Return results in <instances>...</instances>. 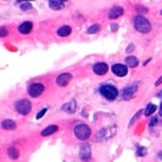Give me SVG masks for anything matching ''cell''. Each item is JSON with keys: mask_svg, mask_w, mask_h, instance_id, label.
I'll list each match as a JSON object with an SVG mask.
<instances>
[{"mask_svg": "<svg viewBox=\"0 0 162 162\" xmlns=\"http://www.w3.org/2000/svg\"><path fill=\"white\" fill-rule=\"evenodd\" d=\"M72 76L70 73H61L57 78H56V84L60 85V87H65L70 83V80H71Z\"/></svg>", "mask_w": 162, "mask_h": 162, "instance_id": "8", "label": "cell"}, {"mask_svg": "<svg viewBox=\"0 0 162 162\" xmlns=\"http://www.w3.org/2000/svg\"><path fill=\"white\" fill-rule=\"evenodd\" d=\"M63 3L62 1H49V6L52 9V10H61L63 7Z\"/></svg>", "mask_w": 162, "mask_h": 162, "instance_id": "19", "label": "cell"}, {"mask_svg": "<svg viewBox=\"0 0 162 162\" xmlns=\"http://www.w3.org/2000/svg\"><path fill=\"white\" fill-rule=\"evenodd\" d=\"M161 13H162V11H161Z\"/></svg>", "mask_w": 162, "mask_h": 162, "instance_id": "31", "label": "cell"}, {"mask_svg": "<svg viewBox=\"0 0 162 162\" xmlns=\"http://www.w3.org/2000/svg\"><path fill=\"white\" fill-rule=\"evenodd\" d=\"M100 94L107 100H113L118 95V90L112 84H104L100 87Z\"/></svg>", "mask_w": 162, "mask_h": 162, "instance_id": "2", "label": "cell"}, {"mask_svg": "<svg viewBox=\"0 0 162 162\" xmlns=\"http://www.w3.org/2000/svg\"><path fill=\"white\" fill-rule=\"evenodd\" d=\"M122 15H123V9L121 6H113L109 12L110 18H117V17L122 16Z\"/></svg>", "mask_w": 162, "mask_h": 162, "instance_id": "10", "label": "cell"}, {"mask_svg": "<svg viewBox=\"0 0 162 162\" xmlns=\"http://www.w3.org/2000/svg\"><path fill=\"white\" fill-rule=\"evenodd\" d=\"M80 157L83 160H89L90 158V147L89 145H82L80 147Z\"/></svg>", "mask_w": 162, "mask_h": 162, "instance_id": "12", "label": "cell"}, {"mask_svg": "<svg viewBox=\"0 0 162 162\" xmlns=\"http://www.w3.org/2000/svg\"><path fill=\"white\" fill-rule=\"evenodd\" d=\"M99 29H100V24H93V26H90L89 28H88V33L89 34H94V33H96V32H99Z\"/></svg>", "mask_w": 162, "mask_h": 162, "instance_id": "21", "label": "cell"}, {"mask_svg": "<svg viewBox=\"0 0 162 162\" xmlns=\"http://www.w3.org/2000/svg\"><path fill=\"white\" fill-rule=\"evenodd\" d=\"M71 32H72V29H71L70 26H62V27H60V28L57 29V35H60V37H67V35L71 34Z\"/></svg>", "mask_w": 162, "mask_h": 162, "instance_id": "14", "label": "cell"}, {"mask_svg": "<svg viewBox=\"0 0 162 162\" xmlns=\"http://www.w3.org/2000/svg\"><path fill=\"white\" fill-rule=\"evenodd\" d=\"M46 111H48L46 109H43V110H40V111H39V112L37 113L35 118H37V119H40V118H42V117H43V116H44V115L46 113Z\"/></svg>", "mask_w": 162, "mask_h": 162, "instance_id": "22", "label": "cell"}, {"mask_svg": "<svg viewBox=\"0 0 162 162\" xmlns=\"http://www.w3.org/2000/svg\"><path fill=\"white\" fill-rule=\"evenodd\" d=\"M111 28H112V31H117V28H118V26H117L116 23H112V24H111Z\"/></svg>", "mask_w": 162, "mask_h": 162, "instance_id": "25", "label": "cell"}, {"mask_svg": "<svg viewBox=\"0 0 162 162\" xmlns=\"http://www.w3.org/2000/svg\"><path fill=\"white\" fill-rule=\"evenodd\" d=\"M160 115L162 116V104H161V106H160Z\"/></svg>", "mask_w": 162, "mask_h": 162, "instance_id": "29", "label": "cell"}, {"mask_svg": "<svg viewBox=\"0 0 162 162\" xmlns=\"http://www.w3.org/2000/svg\"><path fill=\"white\" fill-rule=\"evenodd\" d=\"M155 122H157V118H152V121H151V122H150V126H152Z\"/></svg>", "mask_w": 162, "mask_h": 162, "instance_id": "27", "label": "cell"}, {"mask_svg": "<svg viewBox=\"0 0 162 162\" xmlns=\"http://www.w3.org/2000/svg\"><path fill=\"white\" fill-rule=\"evenodd\" d=\"M111 70L113 72V74H116L117 77H123L128 73V68H127V66L122 65V63H115L112 67H111Z\"/></svg>", "mask_w": 162, "mask_h": 162, "instance_id": "6", "label": "cell"}, {"mask_svg": "<svg viewBox=\"0 0 162 162\" xmlns=\"http://www.w3.org/2000/svg\"><path fill=\"white\" fill-rule=\"evenodd\" d=\"M161 83H162V76H161V77H160V79H158V80H157V82H156V83H155V84H156V85H160V84H161Z\"/></svg>", "mask_w": 162, "mask_h": 162, "instance_id": "26", "label": "cell"}, {"mask_svg": "<svg viewBox=\"0 0 162 162\" xmlns=\"http://www.w3.org/2000/svg\"><path fill=\"white\" fill-rule=\"evenodd\" d=\"M134 28L140 33H147L151 29V24L145 17L137 16V17H134Z\"/></svg>", "mask_w": 162, "mask_h": 162, "instance_id": "1", "label": "cell"}, {"mask_svg": "<svg viewBox=\"0 0 162 162\" xmlns=\"http://www.w3.org/2000/svg\"><path fill=\"white\" fill-rule=\"evenodd\" d=\"M6 34H7L6 28H5V27H1V28H0V37H5Z\"/></svg>", "mask_w": 162, "mask_h": 162, "instance_id": "24", "label": "cell"}, {"mask_svg": "<svg viewBox=\"0 0 162 162\" xmlns=\"http://www.w3.org/2000/svg\"><path fill=\"white\" fill-rule=\"evenodd\" d=\"M126 63H127V66H129V67H135V66L139 63V61H138L137 57H134V56H128V57L126 59Z\"/></svg>", "mask_w": 162, "mask_h": 162, "instance_id": "17", "label": "cell"}, {"mask_svg": "<svg viewBox=\"0 0 162 162\" xmlns=\"http://www.w3.org/2000/svg\"><path fill=\"white\" fill-rule=\"evenodd\" d=\"M15 107H16V111L21 115H27L29 113L31 110H32V104L29 100H26V99H22V100H17L15 102Z\"/></svg>", "mask_w": 162, "mask_h": 162, "instance_id": "4", "label": "cell"}, {"mask_svg": "<svg viewBox=\"0 0 162 162\" xmlns=\"http://www.w3.org/2000/svg\"><path fill=\"white\" fill-rule=\"evenodd\" d=\"M74 135L79 140H87L90 135V128L87 124H77L74 127Z\"/></svg>", "mask_w": 162, "mask_h": 162, "instance_id": "3", "label": "cell"}, {"mask_svg": "<svg viewBox=\"0 0 162 162\" xmlns=\"http://www.w3.org/2000/svg\"><path fill=\"white\" fill-rule=\"evenodd\" d=\"M156 111V105H154V104H149L146 106V109H145V116L146 117H149V116H151L154 112Z\"/></svg>", "mask_w": 162, "mask_h": 162, "instance_id": "18", "label": "cell"}, {"mask_svg": "<svg viewBox=\"0 0 162 162\" xmlns=\"http://www.w3.org/2000/svg\"><path fill=\"white\" fill-rule=\"evenodd\" d=\"M43 91H44V85L42 83H33L28 88V94L32 98H37L39 95H42Z\"/></svg>", "mask_w": 162, "mask_h": 162, "instance_id": "5", "label": "cell"}, {"mask_svg": "<svg viewBox=\"0 0 162 162\" xmlns=\"http://www.w3.org/2000/svg\"><path fill=\"white\" fill-rule=\"evenodd\" d=\"M31 7H32V5H31L29 3H21V9H22V10H24V11L29 10Z\"/></svg>", "mask_w": 162, "mask_h": 162, "instance_id": "23", "label": "cell"}, {"mask_svg": "<svg viewBox=\"0 0 162 162\" xmlns=\"http://www.w3.org/2000/svg\"><path fill=\"white\" fill-rule=\"evenodd\" d=\"M7 154L11 158H17L18 157V151L16 147H9V150H7Z\"/></svg>", "mask_w": 162, "mask_h": 162, "instance_id": "20", "label": "cell"}, {"mask_svg": "<svg viewBox=\"0 0 162 162\" xmlns=\"http://www.w3.org/2000/svg\"><path fill=\"white\" fill-rule=\"evenodd\" d=\"M93 71L98 76H102L109 71V66H107L105 62H98V63H95L93 66Z\"/></svg>", "mask_w": 162, "mask_h": 162, "instance_id": "7", "label": "cell"}, {"mask_svg": "<svg viewBox=\"0 0 162 162\" xmlns=\"http://www.w3.org/2000/svg\"><path fill=\"white\" fill-rule=\"evenodd\" d=\"M157 96H158V98H162V91H161V93H158V94H157Z\"/></svg>", "mask_w": 162, "mask_h": 162, "instance_id": "30", "label": "cell"}, {"mask_svg": "<svg viewBox=\"0 0 162 162\" xmlns=\"http://www.w3.org/2000/svg\"><path fill=\"white\" fill-rule=\"evenodd\" d=\"M127 51H133V45H129V48L127 49Z\"/></svg>", "mask_w": 162, "mask_h": 162, "instance_id": "28", "label": "cell"}, {"mask_svg": "<svg viewBox=\"0 0 162 162\" xmlns=\"http://www.w3.org/2000/svg\"><path fill=\"white\" fill-rule=\"evenodd\" d=\"M76 101L74 100H72V101H70L68 104H65L63 105V107H62V110L65 111V112H68V113H73L74 111H76Z\"/></svg>", "mask_w": 162, "mask_h": 162, "instance_id": "13", "label": "cell"}, {"mask_svg": "<svg viewBox=\"0 0 162 162\" xmlns=\"http://www.w3.org/2000/svg\"><path fill=\"white\" fill-rule=\"evenodd\" d=\"M59 129V127L57 126H49V127H46L43 132H42V137H49V135H51V134H54L56 130Z\"/></svg>", "mask_w": 162, "mask_h": 162, "instance_id": "16", "label": "cell"}, {"mask_svg": "<svg viewBox=\"0 0 162 162\" xmlns=\"http://www.w3.org/2000/svg\"><path fill=\"white\" fill-rule=\"evenodd\" d=\"M32 28H33L32 22H23L22 24L18 26V31H20V33H22V34H28V33H31V32H32Z\"/></svg>", "mask_w": 162, "mask_h": 162, "instance_id": "9", "label": "cell"}, {"mask_svg": "<svg viewBox=\"0 0 162 162\" xmlns=\"http://www.w3.org/2000/svg\"><path fill=\"white\" fill-rule=\"evenodd\" d=\"M1 127L3 129H6V130H12V129H15L16 128V123L13 122V121L11 119H4L3 122H1Z\"/></svg>", "mask_w": 162, "mask_h": 162, "instance_id": "15", "label": "cell"}, {"mask_svg": "<svg viewBox=\"0 0 162 162\" xmlns=\"http://www.w3.org/2000/svg\"><path fill=\"white\" fill-rule=\"evenodd\" d=\"M135 91H137V87H135V85L126 87V88L123 89V98H124V99H132Z\"/></svg>", "mask_w": 162, "mask_h": 162, "instance_id": "11", "label": "cell"}]
</instances>
